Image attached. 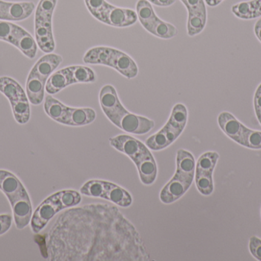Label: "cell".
I'll return each mask as SVG.
<instances>
[{
	"mask_svg": "<svg viewBox=\"0 0 261 261\" xmlns=\"http://www.w3.org/2000/svg\"><path fill=\"white\" fill-rule=\"evenodd\" d=\"M51 261L150 260L135 227L117 207L91 204L60 215L49 231Z\"/></svg>",
	"mask_w": 261,
	"mask_h": 261,
	"instance_id": "cell-1",
	"label": "cell"
},
{
	"mask_svg": "<svg viewBox=\"0 0 261 261\" xmlns=\"http://www.w3.org/2000/svg\"><path fill=\"white\" fill-rule=\"evenodd\" d=\"M99 104L107 117L126 133L144 135L154 127L155 123L152 120L128 111L121 103L113 85L107 84L102 87L99 91Z\"/></svg>",
	"mask_w": 261,
	"mask_h": 261,
	"instance_id": "cell-2",
	"label": "cell"
},
{
	"mask_svg": "<svg viewBox=\"0 0 261 261\" xmlns=\"http://www.w3.org/2000/svg\"><path fill=\"white\" fill-rule=\"evenodd\" d=\"M113 148L124 153L135 162L141 182L144 185L153 184L158 176L156 162L150 149L139 139L129 135H118L110 139Z\"/></svg>",
	"mask_w": 261,
	"mask_h": 261,
	"instance_id": "cell-3",
	"label": "cell"
},
{
	"mask_svg": "<svg viewBox=\"0 0 261 261\" xmlns=\"http://www.w3.org/2000/svg\"><path fill=\"white\" fill-rule=\"evenodd\" d=\"M0 190L12 207L15 227L18 230L24 229L30 225L33 214L30 196L25 187L13 173L0 170Z\"/></svg>",
	"mask_w": 261,
	"mask_h": 261,
	"instance_id": "cell-4",
	"label": "cell"
},
{
	"mask_svg": "<svg viewBox=\"0 0 261 261\" xmlns=\"http://www.w3.org/2000/svg\"><path fill=\"white\" fill-rule=\"evenodd\" d=\"M196 170V161L191 153L178 150L176 153V173L164 185L160 193V199L164 204H171L180 199L193 183Z\"/></svg>",
	"mask_w": 261,
	"mask_h": 261,
	"instance_id": "cell-5",
	"label": "cell"
},
{
	"mask_svg": "<svg viewBox=\"0 0 261 261\" xmlns=\"http://www.w3.org/2000/svg\"><path fill=\"white\" fill-rule=\"evenodd\" d=\"M81 201V193L75 190H61L50 195L38 205L32 214L30 222L32 232L38 234L58 213L76 206Z\"/></svg>",
	"mask_w": 261,
	"mask_h": 261,
	"instance_id": "cell-6",
	"label": "cell"
},
{
	"mask_svg": "<svg viewBox=\"0 0 261 261\" xmlns=\"http://www.w3.org/2000/svg\"><path fill=\"white\" fill-rule=\"evenodd\" d=\"M62 61L61 55L49 53L41 57L35 63L26 81V93L31 104L40 105L44 101L47 79Z\"/></svg>",
	"mask_w": 261,
	"mask_h": 261,
	"instance_id": "cell-7",
	"label": "cell"
},
{
	"mask_svg": "<svg viewBox=\"0 0 261 261\" xmlns=\"http://www.w3.org/2000/svg\"><path fill=\"white\" fill-rule=\"evenodd\" d=\"M86 64H101L109 66L128 79L137 77L138 67L136 62L129 55L113 48L99 46L87 51L84 57Z\"/></svg>",
	"mask_w": 261,
	"mask_h": 261,
	"instance_id": "cell-8",
	"label": "cell"
},
{
	"mask_svg": "<svg viewBox=\"0 0 261 261\" xmlns=\"http://www.w3.org/2000/svg\"><path fill=\"white\" fill-rule=\"evenodd\" d=\"M188 121V110L182 104H176L172 109L167 124L158 133L147 138L145 144L150 150L160 151L171 145L184 131Z\"/></svg>",
	"mask_w": 261,
	"mask_h": 261,
	"instance_id": "cell-9",
	"label": "cell"
},
{
	"mask_svg": "<svg viewBox=\"0 0 261 261\" xmlns=\"http://www.w3.org/2000/svg\"><path fill=\"white\" fill-rule=\"evenodd\" d=\"M58 0H40L35 15V34L38 48L44 53L55 49L52 18Z\"/></svg>",
	"mask_w": 261,
	"mask_h": 261,
	"instance_id": "cell-10",
	"label": "cell"
},
{
	"mask_svg": "<svg viewBox=\"0 0 261 261\" xmlns=\"http://www.w3.org/2000/svg\"><path fill=\"white\" fill-rule=\"evenodd\" d=\"M218 123L222 131L234 142L253 150L261 149V132L245 127L237 118L228 112L219 115Z\"/></svg>",
	"mask_w": 261,
	"mask_h": 261,
	"instance_id": "cell-11",
	"label": "cell"
},
{
	"mask_svg": "<svg viewBox=\"0 0 261 261\" xmlns=\"http://www.w3.org/2000/svg\"><path fill=\"white\" fill-rule=\"evenodd\" d=\"M0 92L10 102L14 118L18 124H27L31 117L30 101L18 81L9 77H0Z\"/></svg>",
	"mask_w": 261,
	"mask_h": 261,
	"instance_id": "cell-12",
	"label": "cell"
},
{
	"mask_svg": "<svg viewBox=\"0 0 261 261\" xmlns=\"http://www.w3.org/2000/svg\"><path fill=\"white\" fill-rule=\"evenodd\" d=\"M81 193L89 197L106 199L122 208H128L133 202L127 190L108 181H88L81 187Z\"/></svg>",
	"mask_w": 261,
	"mask_h": 261,
	"instance_id": "cell-13",
	"label": "cell"
},
{
	"mask_svg": "<svg viewBox=\"0 0 261 261\" xmlns=\"http://www.w3.org/2000/svg\"><path fill=\"white\" fill-rule=\"evenodd\" d=\"M136 12L141 26L154 36L170 39L177 35V29L173 25L158 18L151 3L147 0H138Z\"/></svg>",
	"mask_w": 261,
	"mask_h": 261,
	"instance_id": "cell-14",
	"label": "cell"
},
{
	"mask_svg": "<svg viewBox=\"0 0 261 261\" xmlns=\"http://www.w3.org/2000/svg\"><path fill=\"white\" fill-rule=\"evenodd\" d=\"M0 40L10 43L31 59L36 56V40L25 29L15 23L0 20Z\"/></svg>",
	"mask_w": 261,
	"mask_h": 261,
	"instance_id": "cell-15",
	"label": "cell"
},
{
	"mask_svg": "<svg viewBox=\"0 0 261 261\" xmlns=\"http://www.w3.org/2000/svg\"><path fill=\"white\" fill-rule=\"evenodd\" d=\"M219 159L216 152H206L198 159L195 170V181L198 191L203 196H210L214 190L213 174Z\"/></svg>",
	"mask_w": 261,
	"mask_h": 261,
	"instance_id": "cell-16",
	"label": "cell"
},
{
	"mask_svg": "<svg viewBox=\"0 0 261 261\" xmlns=\"http://www.w3.org/2000/svg\"><path fill=\"white\" fill-rule=\"evenodd\" d=\"M35 9L32 2H7L0 0V20L22 21L29 18Z\"/></svg>",
	"mask_w": 261,
	"mask_h": 261,
	"instance_id": "cell-17",
	"label": "cell"
},
{
	"mask_svg": "<svg viewBox=\"0 0 261 261\" xmlns=\"http://www.w3.org/2000/svg\"><path fill=\"white\" fill-rule=\"evenodd\" d=\"M72 108L67 107L51 95H47L44 101V109L46 114L56 122L69 126Z\"/></svg>",
	"mask_w": 261,
	"mask_h": 261,
	"instance_id": "cell-18",
	"label": "cell"
},
{
	"mask_svg": "<svg viewBox=\"0 0 261 261\" xmlns=\"http://www.w3.org/2000/svg\"><path fill=\"white\" fill-rule=\"evenodd\" d=\"M74 84L70 66L61 69L58 72L52 74L45 85V90L48 94L52 95L58 93L67 86Z\"/></svg>",
	"mask_w": 261,
	"mask_h": 261,
	"instance_id": "cell-19",
	"label": "cell"
},
{
	"mask_svg": "<svg viewBox=\"0 0 261 261\" xmlns=\"http://www.w3.org/2000/svg\"><path fill=\"white\" fill-rule=\"evenodd\" d=\"M137 20L138 15L133 9L113 6L109 14L107 25L113 27H128L135 24Z\"/></svg>",
	"mask_w": 261,
	"mask_h": 261,
	"instance_id": "cell-20",
	"label": "cell"
},
{
	"mask_svg": "<svg viewBox=\"0 0 261 261\" xmlns=\"http://www.w3.org/2000/svg\"><path fill=\"white\" fill-rule=\"evenodd\" d=\"M231 12L238 18L249 20L261 17V0L241 2L231 7Z\"/></svg>",
	"mask_w": 261,
	"mask_h": 261,
	"instance_id": "cell-21",
	"label": "cell"
},
{
	"mask_svg": "<svg viewBox=\"0 0 261 261\" xmlns=\"http://www.w3.org/2000/svg\"><path fill=\"white\" fill-rule=\"evenodd\" d=\"M74 84L77 83H92L96 80L94 70L90 67L83 65L70 66Z\"/></svg>",
	"mask_w": 261,
	"mask_h": 261,
	"instance_id": "cell-22",
	"label": "cell"
},
{
	"mask_svg": "<svg viewBox=\"0 0 261 261\" xmlns=\"http://www.w3.org/2000/svg\"><path fill=\"white\" fill-rule=\"evenodd\" d=\"M188 11V17L207 16L204 0H180Z\"/></svg>",
	"mask_w": 261,
	"mask_h": 261,
	"instance_id": "cell-23",
	"label": "cell"
},
{
	"mask_svg": "<svg viewBox=\"0 0 261 261\" xmlns=\"http://www.w3.org/2000/svg\"><path fill=\"white\" fill-rule=\"evenodd\" d=\"M89 12L96 19L99 20L104 9L108 5L107 0H84Z\"/></svg>",
	"mask_w": 261,
	"mask_h": 261,
	"instance_id": "cell-24",
	"label": "cell"
},
{
	"mask_svg": "<svg viewBox=\"0 0 261 261\" xmlns=\"http://www.w3.org/2000/svg\"><path fill=\"white\" fill-rule=\"evenodd\" d=\"M249 249L251 254L257 260L261 261V240L256 236H253L250 239Z\"/></svg>",
	"mask_w": 261,
	"mask_h": 261,
	"instance_id": "cell-25",
	"label": "cell"
},
{
	"mask_svg": "<svg viewBox=\"0 0 261 261\" xmlns=\"http://www.w3.org/2000/svg\"><path fill=\"white\" fill-rule=\"evenodd\" d=\"M12 218L10 215H0V236L6 234L12 226Z\"/></svg>",
	"mask_w": 261,
	"mask_h": 261,
	"instance_id": "cell-26",
	"label": "cell"
},
{
	"mask_svg": "<svg viewBox=\"0 0 261 261\" xmlns=\"http://www.w3.org/2000/svg\"><path fill=\"white\" fill-rule=\"evenodd\" d=\"M254 105L257 120L261 125V84L256 90L254 98Z\"/></svg>",
	"mask_w": 261,
	"mask_h": 261,
	"instance_id": "cell-27",
	"label": "cell"
},
{
	"mask_svg": "<svg viewBox=\"0 0 261 261\" xmlns=\"http://www.w3.org/2000/svg\"><path fill=\"white\" fill-rule=\"evenodd\" d=\"M147 1L155 6L167 7V6H172L176 2V0H147Z\"/></svg>",
	"mask_w": 261,
	"mask_h": 261,
	"instance_id": "cell-28",
	"label": "cell"
},
{
	"mask_svg": "<svg viewBox=\"0 0 261 261\" xmlns=\"http://www.w3.org/2000/svg\"><path fill=\"white\" fill-rule=\"evenodd\" d=\"M254 33L261 42V17L254 25Z\"/></svg>",
	"mask_w": 261,
	"mask_h": 261,
	"instance_id": "cell-29",
	"label": "cell"
},
{
	"mask_svg": "<svg viewBox=\"0 0 261 261\" xmlns=\"http://www.w3.org/2000/svg\"><path fill=\"white\" fill-rule=\"evenodd\" d=\"M224 0H205V4L208 5V6L215 7V6H219V5Z\"/></svg>",
	"mask_w": 261,
	"mask_h": 261,
	"instance_id": "cell-30",
	"label": "cell"
}]
</instances>
